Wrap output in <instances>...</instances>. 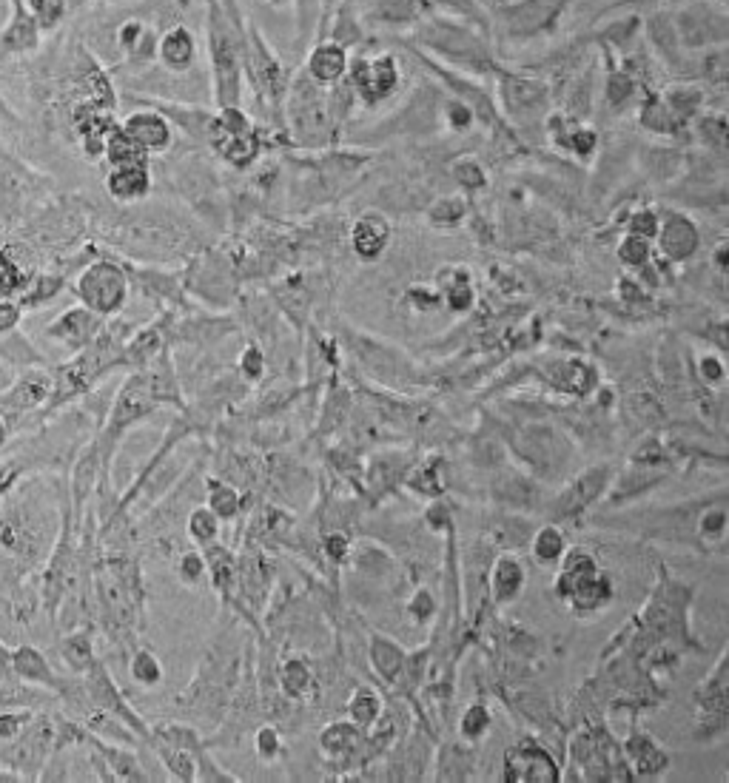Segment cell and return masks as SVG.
Here are the masks:
<instances>
[{
  "instance_id": "obj_21",
  "label": "cell",
  "mask_w": 729,
  "mask_h": 783,
  "mask_svg": "<svg viewBox=\"0 0 729 783\" xmlns=\"http://www.w3.org/2000/svg\"><path fill=\"white\" fill-rule=\"evenodd\" d=\"M63 285H66V280H63L60 274H35V277L29 280V285L23 288L18 305L23 311H26V308H40V305L52 302V299L63 291Z\"/></svg>"
},
{
  "instance_id": "obj_14",
  "label": "cell",
  "mask_w": 729,
  "mask_h": 783,
  "mask_svg": "<svg viewBox=\"0 0 729 783\" xmlns=\"http://www.w3.org/2000/svg\"><path fill=\"white\" fill-rule=\"evenodd\" d=\"M658 245H661V251H664L670 260H687V257H692V251L698 248V231H695V225H692L690 220L673 217V220H667L664 228H661Z\"/></svg>"
},
{
  "instance_id": "obj_43",
  "label": "cell",
  "mask_w": 729,
  "mask_h": 783,
  "mask_svg": "<svg viewBox=\"0 0 729 783\" xmlns=\"http://www.w3.org/2000/svg\"><path fill=\"white\" fill-rule=\"evenodd\" d=\"M243 371L248 379H260L262 373V354L257 348H248L243 354Z\"/></svg>"
},
{
  "instance_id": "obj_34",
  "label": "cell",
  "mask_w": 729,
  "mask_h": 783,
  "mask_svg": "<svg viewBox=\"0 0 729 783\" xmlns=\"http://www.w3.org/2000/svg\"><path fill=\"white\" fill-rule=\"evenodd\" d=\"M282 687L285 692L291 695V698H300L302 692L311 687V670L302 664V661H288L285 667H282Z\"/></svg>"
},
{
  "instance_id": "obj_25",
  "label": "cell",
  "mask_w": 729,
  "mask_h": 783,
  "mask_svg": "<svg viewBox=\"0 0 729 783\" xmlns=\"http://www.w3.org/2000/svg\"><path fill=\"white\" fill-rule=\"evenodd\" d=\"M564 536H561L559 527H553V524H547L542 527L536 536H533V544H530V550H533V559L539 561V564H553L556 559L564 556Z\"/></svg>"
},
{
  "instance_id": "obj_2",
  "label": "cell",
  "mask_w": 729,
  "mask_h": 783,
  "mask_svg": "<svg viewBox=\"0 0 729 783\" xmlns=\"http://www.w3.org/2000/svg\"><path fill=\"white\" fill-rule=\"evenodd\" d=\"M9 749L3 755L6 769L18 772L20 781H38L43 766L49 764L55 752V715L38 709L35 718L20 729L18 738L9 741Z\"/></svg>"
},
{
  "instance_id": "obj_13",
  "label": "cell",
  "mask_w": 729,
  "mask_h": 783,
  "mask_svg": "<svg viewBox=\"0 0 729 783\" xmlns=\"http://www.w3.org/2000/svg\"><path fill=\"white\" fill-rule=\"evenodd\" d=\"M106 188H109V194H112L114 200H120V203L143 200V197L149 194V171H146V163L117 166L112 174H109Z\"/></svg>"
},
{
  "instance_id": "obj_44",
  "label": "cell",
  "mask_w": 729,
  "mask_h": 783,
  "mask_svg": "<svg viewBox=\"0 0 729 783\" xmlns=\"http://www.w3.org/2000/svg\"><path fill=\"white\" fill-rule=\"evenodd\" d=\"M325 547H328V553H331L334 559H342V556L348 553V541L342 539V533H334V536H328V539H325Z\"/></svg>"
},
{
  "instance_id": "obj_30",
  "label": "cell",
  "mask_w": 729,
  "mask_h": 783,
  "mask_svg": "<svg viewBox=\"0 0 729 783\" xmlns=\"http://www.w3.org/2000/svg\"><path fill=\"white\" fill-rule=\"evenodd\" d=\"M217 530H220V519L214 516L211 507L191 510V516H188V536L191 539L200 541V544H211V541L217 539Z\"/></svg>"
},
{
  "instance_id": "obj_29",
  "label": "cell",
  "mask_w": 729,
  "mask_h": 783,
  "mask_svg": "<svg viewBox=\"0 0 729 783\" xmlns=\"http://www.w3.org/2000/svg\"><path fill=\"white\" fill-rule=\"evenodd\" d=\"M356 741H359V729H356L354 724H331V727L319 735V744H322V749H325L328 755H342V752H348Z\"/></svg>"
},
{
  "instance_id": "obj_3",
  "label": "cell",
  "mask_w": 729,
  "mask_h": 783,
  "mask_svg": "<svg viewBox=\"0 0 729 783\" xmlns=\"http://www.w3.org/2000/svg\"><path fill=\"white\" fill-rule=\"evenodd\" d=\"M75 294L83 308L97 317H114L129 297V280L120 265L109 260H97L80 271L75 282Z\"/></svg>"
},
{
  "instance_id": "obj_35",
  "label": "cell",
  "mask_w": 729,
  "mask_h": 783,
  "mask_svg": "<svg viewBox=\"0 0 729 783\" xmlns=\"http://www.w3.org/2000/svg\"><path fill=\"white\" fill-rule=\"evenodd\" d=\"M35 712H38V709H29V707L0 709V741H12V738H18V732L35 718Z\"/></svg>"
},
{
  "instance_id": "obj_15",
  "label": "cell",
  "mask_w": 729,
  "mask_h": 783,
  "mask_svg": "<svg viewBox=\"0 0 729 783\" xmlns=\"http://www.w3.org/2000/svg\"><path fill=\"white\" fill-rule=\"evenodd\" d=\"M55 701V695L43 687H35V684H26L20 678H0V709H46Z\"/></svg>"
},
{
  "instance_id": "obj_6",
  "label": "cell",
  "mask_w": 729,
  "mask_h": 783,
  "mask_svg": "<svg viewBox=\"0 0 729 783\" xmlns=\"http://www.w3.org/2000/svg\"><path fill=\"white\" fill-rule=\"evenodd\" d=\"M505 781L553 783L559 781V766L542 746H513V749H507L505 755Z\"/></svg>"
},
{
  "instance_id": "obj_26",
  "label": "cell",
  "mask_w": 729,
  "mask_h": 783,
  "mask_svg": "<svg viewBox=\"0 0 729 783\" xmlns=\"http://www.w3.org/2000/svg\"><path fill=\"white\" fill-rule=\"evenodd\" d=\"M348 712H351L356 727H374V721L382 712V701H379V695L374 690L359 687L354 692V698H351V704H348Z\"/></svg>"
},
{
  "instance_id": "obj_46",
  "label": "cell",
  "mask_w": 729,
  "mask_h": 783,
  "mask_svg": "<svg viewBox=\"0 0 729 783\" xmlns=\"http://www.w3.org/2000/svg\"><path fill=\"white\" fill-rule=\"evenodd\" d=\"M0 678H15L12 672V650L0 641Z\"/></svg>"
},
{
  "instance_id": "obj_4",
  "label": "cell",
  "mask_w": 729,
  "mask_h": 783,
  "mask_svg": "<svg viewBox=\"0 0 729 783\" xmlns=\"http://www.w3.org/2000/svg\"><path fill=\"white\" fill-rule=\"evenodd\" d=\"M43 183L15 154H0V223L20 225L38 206Z\"/></svg>"
},
{
  "instance_id": "obj_22",
  "label": "cell",
  "mask_w": 729,
  "mask_h": 783,
  "mask_svg": "<svg viewBox=\"0 0 729 783\" xmlns=\"http://www.w3.org/2000/svg\"><path fill=\"white\" fill-rule=\"evenodd\" d=\"M103 151H106V157H109V163L114 168L117 166H137V163H146V151L140 149L134 140H131L129 134L123 129H114L109 137H106V143H103Z\"/></svg>"
},
{
  "instance_id": "obj_45",
  "label": "cell",
  "mask_w": 729,
  "mask_h": 783,
  "mask_svg": "<svg viewBox=\"0 0 729 783\" xmlns=\"http://www.w3.org/2000/svg\"><path fill=\"white\" fill-rule=\"evenodd\" d=\"M462 180H465V186H482V171H479V166H462L459 171H456Z\"/></svg>"
},
{
  "instance_id": "obj_48",
  "label": "cell",
  "mask_w": 729,
  "mask_h": 783,
  "mask_svg": "<svg viewBox=\"0 0 729 783\" xmlns=\"http://www.w3.org/2000/svg\"><path fill=\"white\" fill-rule=\"evenodd\" d=\"M0 117H3V120H9V123H12V120H15V114L9 112V106H6V103H3V97H0Z\"/></svg>"
},
{
  "instance_id": "obj_10",
  "label": "cell",
  "mask_w": 729,
  "mask_h": 783,
  "mask_svg": "<svg viewBox=\"0 0 729 783\" xmlns=\"http://www.w3.org/2000/svg\"><path fill=\"white\" fill-rule=\"evenodd\" d=\"M607 476H610L607 467H593V470L581 473L579 479H573L556 499L561 516H576L584 507H590V504L596 502L601 496V490L607 487Z\"/></svg>"
},
{
  "instance_id": "obj_42",
  "label": "cell",
  "mask_w": 729,
  "mask_h": 783,
  "mask_svg": "<svg viewBox=\"0 0 729 783\" xmlns=\"http://www.w3.org/2000/svg\"><path fill=\"white\" fill-rule=\"evenodd\" d=\"M701 373H704V379H707L710 385L724 382V365H721V359H715V356H704V359H701Z\"/></svg>"
},
{
  "instance_id": "obj_31",
  "label": "cell",
  "mask_w": 729,
  "mask_h": 783,
  "mask_svg": "<svg viewBox=\"0 0 729 783\" xmlns=\"http://www.w3.org/2000/svg\"><path fill=\"white\" fill-rule=\"evenodd\" d=\"M208 490H211V504H208V507L214 510V516H217V519H234L237 510H240V496H237V490L223 485V482H211Z\"/></svg>"
},
{
  "instance_id": "obj_20",
  "label": "cell",
  "mask_w": 729,
  "mask_h": 783,
  "mask_svg": "<svg viewBox=\"0 0 729 783\" xmlns=\"http://www.w3.org/2000/svg\"><path fill=\"white\" fill-rule=\"evenodd\" d=\"M490 587L496 601H513L522 593L524 587V570L513 556H502L493 564V576H490Z\"/></svg>"
},
{
  "instance_id": "obj_40",
  "label": "cell",
  "mask_w": 729,
  "mask_h": 783,
  "mask_svg": "<svg viewBox=\"0 0 729 783\" xmlns=\"http://www.w3.org/2000/svg\"><path fill=\"white\" fill-rule=\"evenodd\" d=\"M277 732L271 727H262L257 732V752H260L262 758H271V755H277Z\"/></svg>"
},
{
  "instance_id": "obj_17",
  "label": "cell",
  "mask_w": 729,
  "mask_h": 783,
  "mask_svg": "<svg viewBox=\"0 0 729 783\" xmlns=\"http://www.w3.org/2000/svg\"><path fill=\"white\" fill-rule=\"evenodd\" d=\"M388 240H391V228H388V223H385L382 217H376V214H368V217H362V220L354 225V248L356 254L365 257V260L379 257V254L385 251Z\"/></svg>"
},
{
  "instance_id": "obj_19",
  "label": "cell",
  "mask_w": 729,
  "mask_h": 783,
  "mask_svg": "<svg viewBox=\"0 0 729 783\" xmlns=\"http://www.w3.org/2000/svg\"><path fill=\"white\" fill-rule=\"evenodd\" d=\"M356 80L362 86V94H368L371 100H379L391 92L396 83V69H393L391 57H379L374 63H359Z\"/></svg>"
},
{
  "instance_id": "obj_18",
  "label": "cell",
  "mask_w": 729,
  "mask_h": 783,
  "mask_svg": "<svg viewBox=\"0 0 729 783\" xmlns=\"http://www.w3.org/2000/svg\"><path fill=\"white\" fill-rule=\"evenodd\" d=\"M89 744H92L94 749H97V755L106 761L114 781H146V778H149L131 752H123V749H117V746L103 744V741H100L97 735H92V732H89Z\"/></svg>"
},
{
  "instance_id": "obj_32",
  "label": "cell",
  "mask_w": 729,
  "mask_h": 783,
  "mask_svg": "<svg viewBox=\"0 0 729 783\" xmlns=\"http://www.w3.org/2000/svg\"><path fill=\"white\" fill-rule=\"evenodd\" d=\"M191 52H194V46H191V35H188L186 29H174L163 40V60L169 66H186L188 60H191Z\"/></svg>"
},
{
  "instance_id": "obj_28",
  "label": "cell",
  "mask_w": 729,
  "mask_h": 783,
  "mask_svg": "<svg viewBox=\"0 0 729 783\" xmlns=\"http://www.w3.org/2000/svg\"><path fill=\"white\" fill-rule=\"evenodd\" d=\"M131 678L140 687H157L163 681V667H160L157 655L151 650H137L131 655Z\"/></svg>"
},
{
  "instance_id": "obj_1",
  "label": "cell",
  "mask_w": 729,
  "mask_h": 783,
  "mask_svg": "<svg viewBox=\"0 0 729 783\" xmlns=\"http://www.w3.org/2000/svg\"><path fill=\"white\" fill-rule=\"evenodd\" d=\"M66 496L60 482L32 476L0 499V584L18 624H29L38 613V578L60 533Z\"/></svg>"
},
{
  "instance_id": "obj_12",
  "label": "cell",
  "mask_w": 729,
  "mask_h": 783,
  "mask_svg": "<svg viewBox=\"0 0 729 783\" xmlns=\"http://www.w3.org/2000/svg\"><path fill=\"white\" fill-rule=\"evenodd\" d=\"M123 131L129 134L131 140L146 151H160L169 146L171 131L169 123L157 114H131L129 120L123 123Z\"/></svg>"
},
{
  "instance_id": "obj_24",
  "label": "cell",
  "mask_w": 729,
  "mask_h": 783,
  "mask_svg": "<svg viewBox=\"0 0 729 783\" xmlns=\"http://www.w3.org/2000/svg\"><path fill=\"white\" fill-rule=\"evenodd\" d=\"M627 749H630V758L636 761V769L638 772H644V775H650V772H661V769L667 766L664 752H661L647 735H633L630 744H627Z\"/></svg>"
},
{
  "instance_id": "obj_37",
  "label": "cell",
  "mask_w": 729,
  "mask_h": 783,
  "mask_svg": "<svg viewBox=\"0 0 729 783\" xmlns=\"http://www.w3.org/2000/svg\"><path fill=\"white\" fill-rule=\"evenodd\" d=\"M618 257L627 265H644L650 260V245H647V237H638V234H630L624 237L621 245H618Z\"/></svg>"
},
{
  "instance_id": "obj_8",
  "label": "cell",
  "mask_w": 729,
  "mask_h": 783,
  "mask_svg": "<svg viewBox=\"0 0 729 783\" xmlns=\"http://www.w3.org/2000/svg\"><path fill=\"white\" fill-rule=\"evenodd\" d=\"M12 672H15V678L26 681V684H35V687L49 690L55 698L60 687H63V681H66L63 675H57V672L52 670V661L40 653L38 647H32V644H18V647L12 650Z\"/></svg>"
},
{
  "instance_id": "obj_11",
  "label": "cell",
  "mask_w": 729,
  "mask_h": 783,
  "mask_svg": "<svg viewBox=\"0 0 729 783\" xmlns=\"http://www.w3.org/2000/svg\"><path fill=\"white\" fill-rule=\"evenodd\" d=\"M15 15L9 20V26L0 35V55H18L35 49L40 40V26L35 15L23 6V0H12Z\"/></svg>"
},
{
  "instance_id": "obj_7",
  "label": "cell",
  "mask_w": 729,
  "mask_h": 783,
  "mask_svg": "<svg viewBox=\"0 0 729 783\" xmlns=\"http://www.w3.org/2000/svg\"><path fill=\"white\" fill-rule=\"evenodd\" d=\"M103 331V317H97L92 314L89 308H69V311H63L60 317L46 328V336L49 339H57V342H63L69 351H83L86 345H92L94 336Z\"/></svg>"
},
{
  "instance_id": "obj_9",
  "label": "cell",
  "mask_w": 729,
  "mask_h": 783,
  "mask_svg": "<svg viewBox=\"0 0 729 783\" xmlns=\"http://www.w3.org/2000/svg\"><path fill=\"white\" fill-rule=\"evenodd\" d=\"M35 265L29 248L23 243H6L0 248V297H20L29 280L35 277Z\"/></svg>"
},
{
  "instance_id": "obj_5",
  "label": "cell",
  "mask_w": 729,
  "mask_h": 783,
  "mask_svg": "<svg viewBox=\"0 0 729 783\" xmlns=\"http://www.w3.org/2000/svg\"><path fill=\"white\" fill-rule=\"evenodd\" d=\"M55 388V376L52 368L46 365H32L29 371H23L0 393V411L3 413H32L43 411V405L49 402Z\"/></svg>"
},
{
  "instance_id": "obj_23",
  "label": "cell",
  "mask_w": 729,
  "mask_h": 783,
  "mask_svg": "<svg viewBox=\"0 0 729 783\" xmlns=\"http://www.w3.org/2000/svg\"><path fill=\"white\" fill-rule=\"evenodd\" d=\"M371 661H374L376 672H379L382 678L393 681L396 672L402 670V664H405V653H402L393 641H388V638L374 635V641H371Z\"/></svg>"
},
{
  "instance_id": "obj_38",
  "label": "cell",
  "mask_w": 729,
  "mask_h": 783,
  "mask_svg": "<svg viewBox=\"0 0 729 783\" xmlns=\"http://www.w3.org/2000/svg\"><path fill=\"white\" fill-rule=\"evenodd\" d=\"M701 533L707 541H724L727 533V513L724 510H707L701 516Z\"/></svg>"
},
{
  "instance_id": "obj_16",
  "label": "cell",
  "mask_w": 729,
  "mask_h": 783,
  "mask_svg": "<svg viewBox=\"0 0 729 783\" xmlns=\"http://www.w3.org/2000/svg\"><path fill=\"white\" fill-rule=\"evenodd\" d=\"M57 653L63 658V664L69 667V672H75V675H83V672L92 667L94 661H97V655H94V641H92V630H69V633L60 638V644H57Z\"/></svg>"
},
{
  "instance_id": "obj_41",
  "label": "cell",
  "mask_w": 729,
  "mask_h": 783,
  "mask_svg": "<svg viewBox=\"0 0 729 783\" xmlns=\"http://www.w3.org/2000/svg\"><path fill=\"white\" fill-rule=\"evenodd\" d=\"M655 228H658V220H655L653 211H638L633 217V234H638V237H650V234H655Z\"/></svg>"
},
{
  "instance_id": "obj_27",
  "label": "cell",
  "mask_w": 729,
  "mask_h": 783,
  "mask_svg": "<svg viewBox=\"0 0 729 783\" xmlns=\"http://www.w3.org/2000/svg\"><path fill=\"white\" fill-rule=\"evenodd\" d=\"M311 72L317 80H337L345 72V52L339 46H322L311 55Z\"/></svg>"
},
{
  "instance_id": "obj_33",
  "label": "cell",
  "mask_w": 729,
  "mask_h": 783,
  "mask_svg": "<svg viewBox=\"0 0 729 783\" xmlns=\"http://www.w3.org/2000/svg\"><path fill=\"white\" fill-rule=\"evenodd\" d=\"M462 735L468 738V741H479L482 735H485L487 729H490V709L485 704H470L465 709V715H462Z\"/></svg>"
},
{
  "instance_id": "obj_47",
  "label": "cell",
  "mask_w": 729,
  "mask_h": 783,
  "mask_svg": "<svg viewBox=\"0 0 729 783\" xmlns=\"http://www.w3.org/2000/svg\"><path fill=\"white\" fill-rule=\"evenodd\" d=\"M9 439H12V425H9L6 413L0 411V453L9 448Z\"/></svg>"
},
{
  "instance_id": "obj_36",
  "label": "cell",
  "mask_w": 729,
  "mask_h": 783,
  "mask_svg": "<svg viewBox=\"0 0 729 783\" xmlns=\"http://www.w3.org/2000/svg\"><path fill=\"white\" fill-rule=\"evenodd\" d=\"M40 29H52L66 15V0H29Z\"/></svg>"
},
{
  "instance_id": "obj_39",
  "label": "cell",
  "mask_w": 729,
  "mask_h": 783,
  "mask_svg": "<svg viewBox=\"0 0 729 783\" xmlns=\"http://www.w3.org/2000/svg\"><path fill=\"white\" fill-rule=\"evenodd\" d=\"M203 570H206V561L200 559L197 553H186L183 561H180V576L186 578V581H197V578L203 576Z\"/></svg>"
}]
</instances>
